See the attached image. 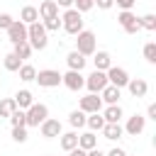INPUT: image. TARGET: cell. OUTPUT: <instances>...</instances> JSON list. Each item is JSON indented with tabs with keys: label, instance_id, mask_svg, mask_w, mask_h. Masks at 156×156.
Returning <instances> with one entry per match:
<instances>
[{
	"label": "cell",
	"instance_id": "6",
	"mask_svg": "<svg viewBox=\"0 0 156 156\" xmlns=\"http://www.w3.org/2000/svg\"><path fill=\"white\" fill-rule=\"evenodd\" d=\"M105 76H107V83L110 85H115V88H127V83H129V73L122 68V66H110L107 71H105Z\"/></svg>",
	"mask_w": 156,
	"mask_h": 156
},
{
	"label": "cell",
	"instance_id": "38",
	"mask_svg": "<svg viewBox=\"0 0 156 156\" xmlns=\"http://www.w3.org/2000/svg\"><path fill=\"white\" fill-rule=\"evenodd\" d=\"M93 5H98L100 10H110L115 2H112V0H93Z\"/></svg>",
	"mask_w": 156,
	"mask_h": 156
},
{
	"label": "cell",
	"instance_id": "33",
	"mask_svg": "<svg viewBox=\"0 0 156 156\" xmlns=\"http://www.w3.org/2000/svg\"><path fill=\"white\" fill-rule=\"evenodd\" d=\"M144 58H146L149 63H156V41L144 44Z\"/></svg>",
	"mask_w": 156,
	"mask_h": 156
},
{
	"label": "cell",
	"instance_id": "14",
	"mask_svg": "<svg viewBox=\"0 0 156 156\" xmlns=\"http://www.w3.org/2000/svg\"><path fill=\"white\" fill-rule=\"evenodd\" d=\"M127 90H129L134 98H144V95L149 93V83H146L144 78H129V83H127Z\"/></svg>",
	"mask_w": 156,
	"mask_h": 156
},
{
	"label": "cell",
	"instance_id": "28",
	"mask_svg": "<svg viewBox=\"0 0 156 156\" xmlns=\"http://www.w3.org/2000/svg\"><path fill=\"white\" fill-rule=\"evenodd\" d=\"M34 78H37V68H34L32 63H22V66H20V80L29 83V80H34Z\"/></svg>",
	"mask_w": 156,
	"mask_h": 156
},
{
	"label": "cell",
	"instance_id": "7",
	"mask_svg": "<svg viewBox=\"0 0 156 156\" xmlns=\"http://www.w3.org/2000/svg\"><path fill=\"white\" fill-rule=\"evenodd\" d=\"M117 22L122 24V29L127 32V34H136L141 27H139V17L132 12V10H122L119 15H117Z\"/></svg>",
	"mask_w": 156,
	"mask_h": 156
},
{
	"label": "cell",
	"instance_id": "31",
	"mask_svg": "<svg viewBox=\"0 0 156 156\" xmlns=\"http://www.w3.org/2000/svg\"><path fill=\"white\" fill-rule=\"evenodd\" d=\"M139 27L141 29H146V32H154L156 29V15H144V17H139Z\"/></svg>",
	"mask_w": 156,
	"mask_h": 156
},
{
	"label": "cell",
	"instance_id": "18",
	"mask_svg": "<svg viewBox=\"0 0 156 156\" xmlns=\"http://www.w3.org/2000/svg\"><path fill=\"white\" fill-rule=\"evenodd\" d=\"M12 100H15L17 110H27V107H32V102H34V95H32L29 90H17Z\"/></svg>",
	"mask_w": 156,
	"mask_h": 156
},
{
	"label": "cell",
	"instance_id": "45",
	"mask_svg": "<svg viewBox=\"0 0 156 156\" xmlns=\"http://www.w3.org/2000/svg\"><path fill=\"white\" fill-rule=\"evenodd\" d=\"M0 63H2V58H0Z\"/></svg>",
	"mask_w": 156,
	"mask_h": 156
},
{
	"label": "cell",
	"instance_id": "11",
	"mask_svg": "<svg viewBox=\"0 0 156 156\" xmlns=\"http://www.w3.org/2000/svg\"><path fill=\"white\" fill-rule=\"evenodd\" d=\"M78 110H80V112H85V115H93V112H100V110H102V100H100L98 95H93V93H88L85 98H80V105H78Z\"/></svg>",
	"mask_w": 156,
	"mask_h": 156
},
{
	"label": "cell",
	"instance_id": "15",
	"mask_svg": "<svg viewBox=\"0 0 156 156\" xmlns=\"http://www.w3.org/2000/svg\"><path fill=\"white\" fill-rule=\"evenodd\" d=\"M119 98H122V90H119V88H115V85H110V83H107V85L102 88V93H100V100H102V102H107V105H117V102H119Z\"/></svg>",
	"mask_w": 156,
	"mask_h": 156
},
{
	"label": "cell",
	"instance_id": "35",
	"mask_svg": "<svg viewBox=\"0 0 156 156\" xmlns=\"http://www.w3.org/2000/svg\"><path fill=\"white\" fill-rule=\"evenodd\" d=\"M27 127H12V139L17 141V144H24L27 141Z\"/></svg>",
	"mask_w": 156,
	"mask_h": 156
},
{
	"label": "cell",
	"instance_id": "42",
	"mask_svg": "<svg viewBox=\"0 0 156 156\" xmlns=\"http://www.w3.org/2000/svg\"><path fill=\"white\" fill-rule=\"evenodd\" d=\"M85 156H105V151H100V149L95 146V149H90V151H85Z\"/></svg>",
	"mask_w": 156,
	"mask_h": 156
},
{
	"label": "cell",
	"instance_id": "24",
	"mask_svg": "<svg viewBox=\"0 0 156 156\" xmlns=\"http://www.w3.org/2000/svg\"><path fill=\"white\" fill-rule=\"evenodd\" d=\"M85 124L90 127V132H100V129L105 127V119H102V115H100V112H93V115H88V117H85Z\"/></svg>",
	"mask_w": 156,
	"mask_h": 156
},
{
	"label": "cell",
	"instance_id": "43",
	"mask_svg": "<svg viewBox=\"0 0 156 156\" xmlns=\"http://www.w3.org/2000/svg\"><path fill=\"white\" fill-rule=\"evenodd\" d=\"M68 156H85V151L76 146V149H71V151H68Z\"/></svg>",
	"mask_w": 156,
	"mask_h": 156
},
{
	"label": "cell",
	"instance_id": "22",
	"mask_svg": "<svg viewBox=\"0 0 156 156\" xmlns=\"http://www.w3.org/2000/svg\"><path fill=\"white\" fill-rule=\"evenodd\" d=\"M95 146H98V136H95V132H85V134L78 136V149L90 151V149H95Z\"/></svg>",
	"mask_w": 156,
	"mask_h": 156
},
{
	"label": "cell",
	"instance_id": "37",
	"mask_svg": "<svg viewBox=\"0 0 156 156\" xmlns=\"http://www.w3.org/2000/svg\"><path fill=\"white\" fill-rule=\"evenodd\" d=\"M12 22H15V20H12V15H7V12H2V15H0V29H7Z\"/></svg>",
	"mask_w": 156,
	"mask_h": 156
},
{
	"label": "cell",
	"instance_id": "23",
	"mask_svg": "<svg viewBox=\"0 0 156 156\" xmlns=\"http://www.w3.org/2000/svg\"><path fill=\"white\" fill-rule=\"evenodd\" d=\"M20 22H24V24H34V22H39V12H37V7L24 5L22 12H20Z\"/></svg>",
	"mask_w": 156,
	"mask_h": 156
},
{
	"label": "cell",
	"instance_id": "27",
	"mask_svg": "<svg viewBox=\"0 0 156 156\" xmlns=\"http://www.w3.org/2000/svg\"><path fill=\"white\" fill-rule=\"evenodd\" d=\"M12 54L20 58V61H27L29 56H32V46L27 44V41H22V44H15V49H12Z\"/></svg>",
	"mask_w": 156,
	"mask_h": 156
},
{
	"label": "cell",
	"instance_id": "20",
	"mask_svg": "<svg viewBox=\"0 0 156 156\" xmlns=\"http://www.w3.org/2000/svg\"><path fill=\"white\" fill-rule=\"evenodd\" d=\"M37 12H39L41 20H49V17H56V15H58V5H56L54 0H44V2L39 5Z\"/></svg>",
	"mask_w": 156,
	"mask_h": 156
},
{
	"label": "cell",
	"instance_id": "30",
	"mask_svg": "<svg viewBox=\"0 0 156 156\" xmlns=\"http://www.w3.org/2000/svg\"><path fill=\"white\" fill-rule=\"evenodd\" d=\"M15 110H17V105H15V100H12V98L0 100V117H10Z\"/></svg>",
	"mask_w": 156,
	"mask_h": 156
},
{
	"label": "cell",
	"instance_id": "25",
	"mask_svg": "<svg viewBox=\"0 0 156 156\" xmlns=\"http://www.w3.org/2000/svg\"><path fill=\"white\" fill-rule=\"evenodd\" d=\"M76 146H78V134H76V132L61 134V149H63V151H71V149H76Z\"/></svg>",
	"mask_w": 156,
	"mask_h": 156
},
{
	"label": "cell",
	"instance_id": "26",
	"mask_svg": "<svg viewBox=\"0 0 156 156\" xmlns=\"http://www.w3.org/2000/svg\"><path fill=\"white\" fill-rule=\"evenodd\" d=\"M85 112H80V110H73L71 115H68V124L73 127V129H80V127H85Z\"/></svg>",
	"mask_w": 156,
	"mask_h": 156
},
{
	"label": "cell",
	"instance_id": "19",
	"mask_svg": "<svg viewBox=\"0 0 156 156\" xmlns=\"http://www.w3.org/2000/svg\"><path fill=\"white\" fill-rule=\"evenodd\" d=\"M100 132H102V136H105V139H110V141H115V139H119V136L124 134V129H122V124H119V122H115V124L105 122V127H102Z\"/></svg>",
	"mask_w": 156,
	"mask_h": 156
},
{
	"label": "cell",
	"instance_id": "16",
	"mask_svg": "<svg viewBox=\"0 0 156 156\" xmlns=\"http://www.w3.org/2000/svg\"><path fill=\"white\" fill-rule=\"evenodd\" d=\"M66 63H68V71H83V68H85V63H88V58L73 49V51L66 56Z\"/></svg>",
	"mask_w": 156,
	"mask_h": 156
},
{
	"label": "cell",
	"instance_id": "12",
	"mask_svg": "<svg viewBox=\"0 0 156 156\" xmlns=\"http://www.w3.org/2000/svg\"><path fill=\"white\" fill-rule=\"evenodd\" d=\"M144 127H146V117H144V115H132L122 129H124L129 136H139V134L144 132Z\"/></svg>",
	"mask_w": 156,
	"mask_h": 156
},
{
	"label": "cell",
	"instance_id": "17",
	"mask_svg": "<svg viewBox=\"0 0 156 156\" xmlns=\"http://www.w3.org/2000/svg\"><path fill=\"white\" fill-rule=\"evenodd\" d=\"M93 63H95V71H107L112 66V56L107 51H95L93 54Z\"/></svg>",
	"mask_w": 156,
	"mask_h": 156
},
{
	"label": "cell",
	"instance_id": "39",
	"mask_svg": "<svg viewBox=\"0 0 156 156\" xmlns=\"http://www.w3.org/2000/svg\"><path fill=\"white\" fill-rule=\"evenodd\" d=\"M112 2H117V5H119V7H122V10H132V7H134V2H136V0H112Z\"/></svg>",
	"mask_w": 156,
	"mask_h": 156
},
{
	"label": "cell",
	"instance_id": "13",
	"mask_svg": "<svg viewBox=\"0 0 156 156\" xmlns=\"http://www.w3.org/2000/svg\"><path fill=\"white\" fill-rule=\"evenodd\" d=\"M39 132H41V136H44V139H56V136H61V122H58V119L46 117V119L39 124Z\"/></svg>",
	"mask_w": 156,
	"mask_h": 156
},
{
	"label": "cell",
	"instance_id": "32",
	"mask_svg": "<svg viewBox=\"0 0 156 156\" xmlns=\"http://www.w3.org/2000/svg\"><path fill=\"white\" fill-rule=\"evenodd\" d=\"M7 119L12 122V127H27V115H24V110H15Z\"/></svg>",
	"mask_w": 156,
	"mask_h": 156
},
{
	"label": "cell",
	"instance_id": "4",
	"mask_svg": "<svg viewBox=\"0 0 156 156\" xmlns=\"http://www.w3.org/2000/svg\"><path fill=\"white\" fill-rule=\"evenodd\" d=\"M24 115H27V127H39L49 117V107L44 102H32V107H27Z\"/></svg>",
	"mask_w": 156,
	"mask_h": 156
},
{
	"label": "cell",
	"instance_id": "8",
	"mask_svg": "<svg viewBox=\"0 0 156 156\" xmlns=\"http://www.w3.org/2000/svg\"><path fill=\"white\" fill-rule=\"evenodd\" d=\"M61 83H63L68 90L78 93V90L85 85V76H83L80 71H66V73H61Z\"/></svg>",
	"mask_w": 156,
	"mask_h": 156
},
{
	"label": "cell",
	"instance_id": "34",
	"mask_svg": "<svg viewBox=\"0 0 156 156\" xmlns=\"http://www.w3.org/2000/svg\"><path fill=\"white\" fill-rule=\"evenodd\" d=\"M41 24H44L46 32H58V27H61V17H58V15H56V17H49V20H44Z\"/></svg>",
	"mask_w": 156,
	"mask_h": 156
},
{
	"label": "cell",
	"instance_id": "41",
	"mask_svg": "<svg viewBox=\"0 0 156 156\" xmlns=\"http://www.w3.org/2000/svg\"><path fill=\"white\" fill-rule=\"evenodd\" d=\"M105 156H127V151H124V149H119V146H117V149H110V151H107V154H105Z\"/></svg>",
	"mask_w": 156,
	"mask_h": 156
},
{
	"label": "cell",
	"instance_id": "46",
	"mask_svg": "<svg viewBox=\"0 0 156 156\" xmlns=\"http://www.w3.org/2000/svg\"><path fill=\"white\" fill-rule=\"evenodd\" d=\"M0 83H2V80H0Z\"/></svg>",
	"mask_w": 156,
	"mask_h": 156
},
{
	"label": "cell",
	"instance_id": "1",
	"mask_svg": "<svg viewBox=\"0 0 156 156\" xmlns=\"http://www.w3.org/2000/svg\"><path fill=\"white\" fill-rule=\"evenodd\" d=\"M27 44L32 46V51L34 49H46V44H49V39H46V29H44V24L41 22H34V24H27Z\"/></svg>",
	"mask_w": 156,
	"mask_h": 156
},
{
	"label": "cell",
	"instance_id": "36",
	"mask_svg": "<svg viewBox=\"0 0 156 156\" xmlns=\"http://www.w3.org/2000/svg\"><path fill=\"white\" fill-rule=\"evenodd\" d=\"M73 5H76V7H73V10H78V12H80V15H83V12H88V10H93V7H95V5H93V0H73Z\"/></svg>",
	"mask_w": 156,
	"mask_h": 156
},
{
	"label": "cell",
	"instance_id": "44",
	"mask_svg": "<svg viewBox=\"0 0 156 156\" xmlns=\"http://www.w3.org/2000/svg\"><path fill=\"white\" fill-rule=\"evenodd\" d=\"M54 2H56L58 7H71V5H73V0H54Z\"/></svg>",
	"mask_w": 156,
	"mask_h": 156
},
{
	"label": "cell",
	"instance_id": "40",
	"mask_svg": "<svg viewBox=\"0 0 156 156\" xmlns=\"http://www.w3.org/2000/svg\"><path fill=\"white\" fill-rule=\"evenodd\" d=\"M146 119H156V102H151L146 107Z\"/></svg>",
	"mask_w": 156,
	"mask_h": 156
},
{
	"label": "cell",
	"instance_id": "10",
	"mask_svg": "<svg viewBox=\"0 0 156 156\" xmlns=\"http://www.w3.org/2000/svg\"><path fill=\"white\" fill-rule=\"evenodd\" d=\"M7 39L12 41V46H15V44L27 41V24H24V22H20V20H15V22L7 27Z\"/></svg>",
	"mask_w": 156,
	"mask_h": 156
},
{
	"label": "cell",
	"instance_id": "29",
	"mask_svg": "<svg viewBox=\"0 0 156 156\" xmlns=\"http://www.w3.org/2000/svg\"><path fill=\"white\" fill-rule=\"evenodd\" d=\"M2 66H5L7 71H12V73H15V71H20V66H22V61H20V58H17V56H15L12 51H10L7 56H2Z\"/></svg>",
	"mask_w": 156,
	"mask_h": 156
},
{
	"label": "cell",
	"instance_id": "5",
	"mask_svg": "<svg viewBox=\"0 0 156 156\" xmlns=\"http://www.w3.org/2000/svg\"><path fill=\"white\" fill-rule=\"evenodd\" d=\"M41 88H58L61 85V73L54 71V68H41L37 71V78H34Z\"/></svg>",
	"mask_w": 156,
	"mask_h": 156
},
{
	"label": "cell",
	"instance_id": "21",
	"mask_svg": "<svg viewBox=\"0 0 156 156\" xmlns=\"http://www.w3.org/2000/svg\"><path fill=\"white\" fill-rule=\"evenodd\" d=\"M122 117H124V112H122V107H119V105H107V110L102 112V119H105V122H110V124L119 122Z\"/></svg>",
	"mask_w": 156,
	"mask_h": 156
},
{
	"label": "cell",
	"instance_id": "9",
	"mask_svg": "<svg viewBox=\"0 0 156 156\" xmlns=\"http://www.w3.org/2000/svg\"><path fill=\"white\" fill-rule=\"evenodd\" d=\"M105 85H107V76H105V71H93V73L85 78V88H88L93 95L102 93Z\"/></svg>",
	"mask_w": 156,
	"mask_h": 156
},
{
	"label": "cell",
	"instance_id": "2",
	"mask_svg": "<svg viewBox=\"0 0 156 156\" xmlns=\"http://www.w3.org/2000/svg\"><path fill=\"white\" fill-rule=\"evenodd\" d=\"M61 27L68 32V34H78V32H83V15L78 12V10H73V7H68L63 15H61Z\"/></svg>",
	"mask_w": 156,
	"mask_h": 156
},
{
	"label": "cell",
	"instance_id": "3",
	"mask_svg": "<svg viewBox=\"0 0 156 156\" xmlns=\"http://www.w3.org/2000/svg\"><path fill=\"white\" fill-rule=\"evenodd\" d=\"M78 39H76V51L78 54H83V56H93L98 49H95V34L90 32V29H83V32H78L76 34Z\"/></svg>",
	"mask_w": 156,
	"mask_h": 156
}]
</instances>
